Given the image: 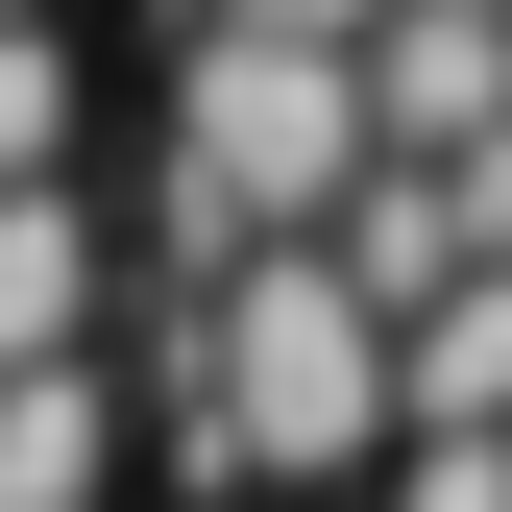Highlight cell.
Returning a JSON list of instances; mask_svg holds the SVG:
<instances>
[{"instance_id": "cell-4", "label": "cell", "mask_w": 512, "mask_h": 512, "mask_svg": "<svg viewBox=\"0 0 512 512\" xmlns=\"http://www.w3.org/2000/svg\"><path fill=\"white\" fill-rule=\"evenodd\" d=\"M98 439H122L98 366H25V391H0V512H98Z\"/></svg>"}, {"instance_id": "cell-2", "label": "cell", "mask_w": 512, "mask_h": 512, "mask_svg": "<svg viewBox=\"0 0 512 512\" xmlns=\"http://www.w3.org/2000/svg\"><path fill=\"white\" fill-rule=\"evenodd\" d=\"M391 439H512V269H464L439 317H391Z\"/></svg>"}, {"instance_id": "cell-6", "label": "cell", "mask_w": 512, "mask_h": 512, "mask_svg": "<svg viewBox=\"0 0 512 512\" xmlns=\"http://www.w3.org/2000/svg\"><path fill=\"white\" fill-rule=\"evenodd\" d=\"M391 512H512V439H391Z\"/></svg>"}, {"instance_id": "cell-1", "label": "cell", "mask_w": 512, "mask_h": 512, "mask_svg": "<svg viewBox=\"0 0 512 512\" xmlns=\"http://www.w3.org/2000/svg\"><path fill=\"white\" fill-rule=\"evenodd\" d=\"M171 439L196 488H342L391 464V342L317 244H244V269H171Z\"/></svg>"}, {"instance_id": "cell-8", "label": "cell", "mask_w": 512, "mask_h": 512, "mask_svg": "<svg viewBox=\"0 0 512 512\" xmlns=\"http://www.w3.org/2000/svg\"><path fill=\"white\" fill-rule=\"evenodd\" d=\"M0 25H49V0H0Z\"/></svg>"}, {"instance_id": "cell-7", "label": "cell", "mask_w": 512, "mask_h": 512, "mask_svg": "<svg viewBox=\"0 0 512 512\" xmlns=\"http://www.w3.org/2000/svg\"><path fill=\"white\" fill-rule=\"evenodd\" d=\"M196 25H244V49H366L391 0H196Z\"/></svg>"}, {"instance_id": "cell-5", "label": "cell", "mask_w": 512, "mask_h": 512, "mask_svg": "<svg viewBox=\"0 0 512 512\" xmlns=\"http://www.w3.org/2000/svg\"><path fill=\"white\" fill-rule=\"evenodd\" d=\"M0 196H74V25H0Z\"/></svg>"}, {"instance_id": "cell-3", "label": "cell", "mask_w": 512, "mask_h": 512, "mask_svg": "<svg viewBox=\"0 0 512 512\" xmlns=\"http://www.w3.org/2000/svg\"><path fill=\"white\" fill-rule=\"evenodd\" d=\"M98 366V196H0V391Z\"/></svg>"}]
</instances>
